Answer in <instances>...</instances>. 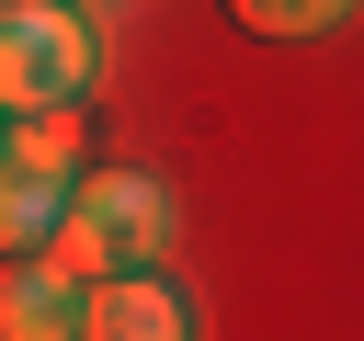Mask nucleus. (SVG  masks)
<instances>
[{"label":"nucleus","instance_id":"obj_1","mask_svg":"<svg viewBox=\"0 0 364 341\" xmlns=\"http://www.w3.org/2000/svg\"><path fill=\"white\" fill-rule=\"evenodd\" d=\"M159 250H171V182L136 170V159H102L68 193V227L46 239V273L80 284V296H102L114 273H159Z\"/></svg>","mask_w":364,"mask_h":341},{"label":"nucleus","instance_id":"obj_3","mask_svg":"<svg viewBox=\"0 0 364 341\" xmlns=\"http://www.w3.org/2000/svg\"><path fill=\"white\" fill-rule=\"evenodd\" d=\"M0 159L11 170H34V182H57V193H80L102 159H91V102H46V114H0Z\"/></svg>","mask_w":364,"mask_h":341},{"label":"nucleus","instance_id":"obj_2","mask_svg":"<svg viewBox=\"0 0 364 341\" xmlns=\"http://www.w3.org/2000/svg\"><path fill=\"white\" fill-rule=\"evenodd\" d=\"M91 68H102L91 11H57V0H11L0 11V114L91 102Z\"/></svg>","mask_w":364,"mask_h":341},{"label":"nucleus","instance_id":"obj_6","mask_svg":"<svg viewBox=\"0 0 364 341\" xmlns=\"http://www.w3.org/2000/svg\"><path fill=\"white\" fill-rule=\"evenodd\" d=\"M57 227H68V193L0 159V261H46V239H57Z\"/></svg>","mask_w":364,"mask_h":341},{"label":"nucleus","instance_id":"obj_4","mask_svg":"<svg viewBox=\"0 0 364 341\" xmlns=\"http://www.w3.org/2000/svg\"><path fill=\"white\" fill-rule=\"evenodd\" d=\"M80 341H193V296L171 273H114L80 307Z\"/></svg>","mask_w":364,"mask_h":341},{"label":"nucleus","instance_id":"obj_7","mask_svg":"<svg viewBox=\"0 0 364 341\" xmlns=\"http://www.w3.org/2000/svg\"><path fill=\"white\" fill-rule=\"evenodd\" d=\"M239 23L250 34H330V23H353L341 0H239Z\"/></svg>","mask_w":364,"mask_h":341},{"label":"nucleus","instance_id":"obj_5","mask_svg":"<svg viewBox=\"0 0 364 341\" xmlns=\"http://www.w3.org/2000/svg\"><path fill=\"white\" fill-rule=\"evenodd\" d=\"M80 284H57L46 261H0V341H80Z\"/></svg>","mask_w":364,"mask_h":341}]
</instances>
